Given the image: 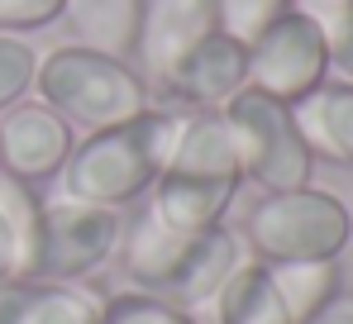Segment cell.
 Segmentation results:
<instances>
[{
	"label": "cell",
	"mask_w": 353,
	"mask_h": 324,
	"mask_svg": "<svg viewBox=\"0 0 353 324\" xmlns=\"http://www.w3.org/2000/svg\"><path fill=\"white\" fill-rule=\"evenodd\" d=\"M325 77H330V43L320 24L301 10H287L248 43V86L282 105H296L310 91H320Z\"/></svg>",
	"instance_id": "52a82bcc"
},
{
	"label": "cell",
	"mask_w": 353,
	"mask_h": 324,
	"mask_svg": "<svg viewBox=\"0 0 353 324\" xmlns=\"http://www.w3.org/2000/svg\"><path fill=\"white\" fill-rule=\"evenodd\" d=\"M186 110H168V105H148L143 114L81 134L72 143V158L62 162V196L86 201V205H105V210H124L134 201H143L163 167L176 148Z\"/></svg>",
	"instance_id": "7a4b0ae2"
},
{
	"label": "cell",
	"mask_w": 353,
	"mask_h": 324,
	"mask_svg": "<svg viewBox=\"0 0 353 324\" xmlns=\"http://www.w3.org/2000/svg\"><path fill=\"white\" fill-rule=\"evenodd\" d=\"M34 72H39V53L19 34H0V114L34 91Z\"/></svg>",
	"instance_id": "ffe728a7"
},
{
	"label": "cell",
	"mask_w": 353,
	"mask_h": 324,
	"mask_svg": "<svg viewBox=\"0 0 353 324\" xmlns=\"http://www.w3.org/2000/svg\"><path fill=\"white\" fill-rule=\"evenodd\" d=\"M67 0H0V34H34L62 19Z\"/></svg>",
	"instance_id": "44dd1931"
},
{
	"label": "cell",
	"mask_w": 353,
	"mask_h": 324,
	"mask_svg": "<svg viewBox=\"0 0 353 324\" xmlns=\"http://www.w3.org/2000/svg\"><path fill=\"white\" fill-rule=\"evenodd\" d=\"M0 324H105V296L86 281H0Z\"/></svg>",
	"instance_id": "7c38bea8"
},
{
	"label": "cell",
	"mask_w": 353,
	"mask_h": 324,
	"mask_svg": "<svg viewBox=\"0 0 353 324\" xmlns=\"http://www.w3.org/2000/svg\"><path fill=\"white\" fill-rule=\"evenodd\" d=\"M220 29L215 0H143V19H139V39H134V67L139 77L153 86H163L172 77V67L191 53L196 43H205Z\"/></svg>",
	"instance_id": "9c48e42d"
},
{
	"label": "cell",
	"mask_w": 353,
	"mask_h": 324,
	"mask_svg": "<svg viewBox=\"0 0 353 324\" xmlns=\"http://www.w3.org/2000/svg\"><path fill=\"white\" fill-rule=\"evenodd\" d=\"M34 91H39L43 105L58 110L81 134L124 124V119H134L153 105L148 81L139 77V67L129 57L96 53V48H81V43H62L48 57H39Z\"/></svg>",
	"instance_id": "277c9868"
},
{
	"label": "cell",
	"mask_w": 353,
	"mask_h": 324,
	"mask_svg": "<svg viewBox=\"0 0 353 324\" xmlns=\"http://www.w3.org/2000/svg\"><path fill=\"white\" fill-rule=\"evenodd\" d=\"M239 239L243 253H253V263H325L349 248L353 215L339 196L320 186L268 191L243 215Z\"/></svg>",
	"instance_id": "5b68a950"
},
{
	"label": "cell",
	"mask_w": 353,
	"mask_h": 324,
	"mask_svg": "<svg viewBox=\"0 0 353 324\" xmlns=\"http://www.w3.org/2000/svg\"><path fill=\"white\" fill-rule=\"evenodd\" d=\"M62 19L72 29V43L96 48V53L129 57L139 39V19H143V0H67Z\"/></svg>",
	"instance_id": "5bb4252c"
},
{
	"label": "cell",
	"mask_w": 353,
	"mask_h": 324,
	"mask_svg": "<svg viewBox=\"0 0 353 324\" xmlns=\"http://www.w3.org/2000/svg\"><path fill=\"white\" fill-rule=\"evenodd\" d=\"M248 86V48L234 43L230 34H210L172 67V77L158 86L172 101L186 105V114H215Z\"/></svg>",
	"instance_id": "8fae6325"
},
{
	"label": "cell",
	"mask_w": 353,
	"mask_h": 324,
	"mask_svg": "<svg viewBox=\"0 0 353 324\" xmlns=\"http://www.w3.org/2000/svg\"><path fill=\"white\" fill-rule=\"evenodd\" d=\"M77 129L43 101H19L0 114V167L24 181H53L72 158Z\"/></svg>",
	"instance_id": "30bf717a"
},
{
	"label": "cell",
	"mask_w": 353,
	"mask_h": 324,
	"mask_svg": "<svg viewBox=\"0 0 353 324\" xmlns=\"http://www.w3.org/2000/svg\"><path fill=\"white\" fill-rule=\"evenodd\" d=\"M243 263V239L230 224H210L196 234H181L143 205L119 234V267L129 276V291L163 296L181 310L215 305L220 286Z\"/></svg>",
	"instance_id": "6da1fadb"
},
{
	"label": "cell",
	"mask_w": 353,
	"mask_h": 324,
	"mask_svg": "<svg viewBox=\"0 0 353 324\" xmlns=\"http://www.w3.org/2000/svg\"><path fill=\"white\" fill-rule=\"evenodd\" d=\"M292 114L315 158L353 167V81H325L320 91L296 101Z\"/></svg>",
	"instance_id": "4fadbf2b"
},
{
	"label": "cell",
	"mask_w": 353,
	"mask_h": 324,
	"mask_svg": "<svg viewBox=\"0 0 353 324\" xmlns=\"http://www.w3.org/2000/svg\"><path fill=\"white\" fill-rule=\"evenodd\" d=\"M292 10V0H215V14H220V34H230L234 43H253L272 19H282Z\"/></svg>",
	"instance_id": "d6986e66"
},
{
	"label": "cell",
	"mask_w": 353,
	"mask_h": 324,
	"mask_svg": "<svg viewBox=\"0 0 353 324\" xmlns=\"http://www.w3.org/2000/svg\"><path fill=\"white\" fill-rule=\"evenodd\" d=\"M225 119V134L239 153L243 167V181H253L263 196L268 191H296V186H310V172H315V153L305 148L301 129H296L292 105L243 86L230 105L220 110Z\"/></svg>",
	"instance_id": "8992f818"
},
{
	"label": "cell",
	"mask_w": 353,
	"mask_h": 324,
	"mask_svg": "<svg viewBox=\"0 0 353 324\" xmlns=\"http://www.w3.org/2000/svg\"><path fill=\"white\" fill-rule=\"evenodd\" d=\"M305 324H353V291H339L320 315H310Z\"/></svg>",
	"instance_id": "7402d4cb"
},
{
	"label": "cell",
	"mask_w": 353,
	"mask_h": 324,
	"mask_svg": "<svg viewBox=\"0 0 353 324\" xmlns=\"http://www.w3.org/2000/svg\"><path fill=\"white\" fill-rule=\"evenodd\" d=\"M105 324H196V315L148 291H119L105 296Z\"/></svg>",
	"instance_id": "ac0fdd59"
},
{
	"label": "cell",
	"mask_w": 353,
	"mask_h": 324,
	"mask_svg": "<svg viewBox=\"0 0 353 324\" xmlns=\"http://www.w3.org/2000/svg\"><path fill=\"white\" fill-rule=\"evenodd\" d=\"M330 67H339L344 77H353V19L344 24V34L330 43Z\"/></svg>",
	"instance_id": "603a6c76"
},
{
	"label": "cell",
	"mask_w": 353,
	"mask_h": 324,
	"mask_svg": "<svg viewBox=\"0 0 353 324\" xmlns=\"http://www.w3.org/2000/svg\"><path fill=\"white\" fill-rule=\"evenodd\" d=\"M268 276H272L292 324H305L310 315H320L344 291L339 286V258H325V263H268Z\"/></svg>",
	"instance_id": "2e32d148"
},
{
	"label": "cell",
	"mask_w": 353,
	"mask_h": 324,
	"mask_svg": "<svg viewBox=\"0 0 353 324\" xmlns=\"http://www.w3.org/2000/svg\"><path fill=\"white\" fill-rule=\"evenodd\" d=\"M43 191L14 172L0 167V224L10 229V243H14V263H19V276L34 272V258H39V234H43Z\"/></svg>",
	"instance_id": "e0dca14e"
},
{
	"label": "cell",
	"mask_w": 353,
	"mask_h": 324,
	"mask_svg": "<svg viewBox=\"0 0 353 324\" xmlns=\"http://www.w3.org/2000/svg\"><path fill=\"white\" fill-rule=\"evenodd\" d=\"M239 186H243V167H239V153L225 134L220 110L215 114H186L172 158L163 167L158 186L148 191L153 196L148 205L163 224H172L181 234H196V229L225 224Z\"/></svg>",
	"instance_id": "3957f363"
},
{
	"label": "cell",
	"mask_w": 353,
	"mask_h": 324,
	"mask_svg": "<svg viewBox=\"0 0 353 324\" xmlns=\"http://www.w3.org/2000/svg\"><path fill=\"white\" fill-rule=\"evenodd\" d=\"M19 263H14V243H10V229L0 224V281H14Z\"/></svg>",
	"instance_id": "cb8c5ba5"
},
{
	"label": "cell",
	"mask_w": 353,
	"mask_h": 324,
	"mask_svg": "<svg viewBox=\"0 0 353 324\" xmlns=\"http://www.w3.org/2000/svg\"><path fill=\"white\" fill-rule=\"evenodd\" d=\"M119 234H124L119 210L58 196L43 210L39 258H34L29 276H43V281H86L91 272H101L119 253Z\"/></svg>",
	"instance_id": "ba28073f"
},
{
	"label": "cell",
	"mask_w": 353,
	"mask_h": 324,
	"mask_svg": "<svg viewBox=\"0 0 353 324\" xmlns=\"http://www.w3.org/2000/svg\"><path fill=\"white\" fill-rule=\"evenodd\" d=\"M215 320L220 324H292L272 276H268V263H253V258L239 263V272L215 296Z\"/></svg>",
	"instance_id": "9a60e30c"
}]
</instances>
